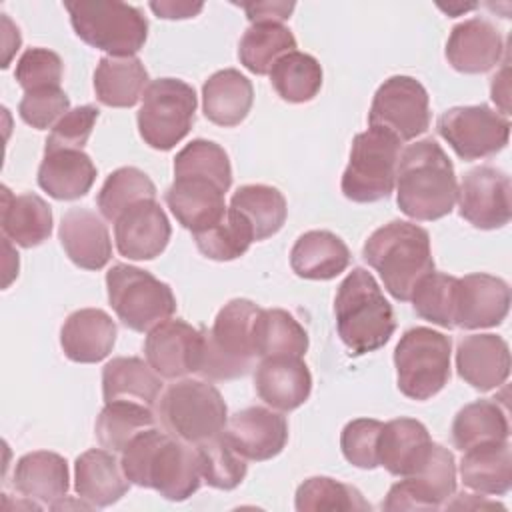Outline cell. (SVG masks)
<instances>
[{"mask_svg":"<svg viewBox=\"0 0 512 512\" xmlns=\"http://www.w3.org/2000/svg\"><path fill=\"white\" fill-rule=\"evenodd\" d=\"M96 166L84 150L46 152L38 168V186L56 200H76L90 192Z\"/></svg>","mask_w":512,"mask_h":512,"instance_id":"obj_31","label":"cell"},{"mask_svg":"<svg viewBox=\"0 0 512 512\" xmlns=\"http://www.w3.org/2000/svg\"><path fill=\"white\" fill-rule=\"evenodd\" d=\"M202 330L188 322L168 318L154 326L144 340L146 362L162 378L176 380L198 372L202 360Z\"/></svg>","mask_w":512,"mask_h":512,"instance_id":"obj_16","label":"cell"},{"mask_svg":"<svg viewBox=\"0 0 512 512\" xmlns=\"http://www.w3.org/2000/svg\"><path fill=\"white\" fill-rule=\"evenodd\" d=\"M350 264L346 242L328 230H310L298 236L290 250V266L306 280H332Z\"/></svg>","mask_w":512,"mask_h":512,"instance_id":"obj_29","label":"cell"},{"mask_svg":"<svg viewBox=\"0 0 512 512\" xmlns=\"http://www.w3.org/2000/svg\"><path fill=\"white\" fill-rule=\"evenodd\" d=\"M2 18V44H4V58H2V68H8L14 52L20 48V32L12 24V20L6 14H0Z\"/></svg>","mask_w":512,"mask_h":512,"instance_id":"obj_55","label":"cell"},{"mask_svg":"<svg viewBox=\"0 0 512 512\" xmlns=\"http://www.w3.org/2000/svg\"><path fill=\"white\" fill-rule=\"evenodd\" d=\"M224 436L246 460L264 462L284 450L288 442V422L280 412L250 406L228 418Z\"/></svg>","mask_w":512,"mask_h":512,"instance_id":"obj_19","label":"cell"},{"mask_svg":"<svg viewBox=\"0 0 512 512\" xmlns=\"http://www.w3.org/2000/svg\"><path fill=\"white\" fill-rule=\"evenodd\" d=\"M194 242L206 258L228 262L248 252L250 244L254 242V232L242 214L228 208L226 216L218 224L196 232Z\"/></svg>","mask_w":512,"mask_h":512,"instance_id":"obj_43","label":"cell"},{"mask_svg":"<svg viewBox=\"0 0 512 512\" xmlns=\"http://www.w3.org/2000/svg\"><path fill=\"white\" fill-rule=\"evenodd\" d=\"M254 388L260 400L280 412L302 406L312 392V374L298 356L260 358L254 372Z\"/></svg>","mask_w":512,"mask_h":512,"instance_id":"obj_21","label":"cell"},{"mask_svg":"<svg viewBox=\"0 0 512 512\" xmlns=\"http://www.w3.org/2000/svg\"><path fill=\"white\" fill-rule=\"evenodd\" d=\"M162 376L136 356H118L102 368L104 402H136L148 408L158 404Z\"/></svg>","mask_w":512,"mask_h":512,"instance_id":"obj_28","label":"cell"},{"mask_svg":"<svg viewBox=\"0 0 512 512\" xmlns=\"http://www.w3.org/2000/svg\"><path fill=\"white\" fill-rule=\"evenodd\" d=\"M364 260L380 274L392 298L408 302L416 284L434 272L430 234L406 220L376 228L362 246Z\"/></svg>","mask_w":512,"mask_h":512,"instance_id":"obj_3","label":"cell"},{"mask_svg":"<svg viewBox=\"0 0 512 512\" xmlns=\"http://www.w3.org/2000/svg\"><path fill=\"white\" fill-rule=\"evenodd\" d=\"M510 436L506 410L494 400H476L466 404L452 422V442L458 450L478 444L504 442Z\"/></svg>","mask_w":512,"mask_h":512,"instance_id":"obj_38","label":"cell"},{"mask_svg":"<svg viewBox=\"0 0 512 512\" xmlns=\"http://www.w3.org/2000/svg\"><path fill=\"white\" fill-rule=\"evenodd\" d=\"M430 444V434L420 420L394 418L380 432L378 462L392 476H410L426 456Z\"/></svg>","mask_w":512,"mask_h":512,"instance_id":"obj_33","label":"cell"},{"mask_svg":"<svg viewBox=\"0 0 512 512\" xmlns=\"http://www.w3.org/2000/svg\"><path fill=\"white\" fill-rule=\"evenodd\" d=\"M294 506L298 512L314 510H370L362 492L350 484L328 476H312L296 490Z\"/></svg>","mask_w":512,"mask_h":512,"instance_id":"obj_46","label":"cell"},{"mask_svg":"<svg viewBox=\"0 0 512 512\" xmlns=\"http://www.w3.org/2000/svg\"><path fill=\"white\" fill-rule=\"evenodd\" d=\"M458 376L474 390L488 392L502 386L510 374V348L502 336L470 334L456 348Z\"/></svg>","mask_w":512,"mask_h":512,"instance_id":"obj_22","label":"cell"},{"mask_svg":"<svg viewBox=\"0 0 512 512\" xmlns=\"http://www.w3.org/2000/svg\"><path fill=\"white\" fill-rule=\"evenodd\" d=\"M456 490V462L454 454L442 444L432 442L422 462L410 476L392 484L384 510H436Z\"/></svg>","mask_w":512,"mask_h":512,"instance_id":"obj_14","label":"cell"},{"mask_svg":"<svg viewBox=\"0 0 512 512\" xmlns=\"http://www.w3.org/2000/svg\"><path fill=\"white\" fill-rule=\"evenodd\" d=\"M156 414L162 430L194 446L222 434L228 422V408L218 388L194 378L170 384L158 398Z\"/></svg>","mask_w":512,"mask_h":512,"instance_id":"obj_6","label":"cell"},{"mask_svg":"<svg viewBox=\"0 0 512 512\" xmlns=\"http://www.w3.org/2000/svg\"><path fill=\"white\" fill-rule=\"evenodd\" d=\"M490 96L492 100L496 102V106L500 108L502 116L508 114L510 110V104H508V98H510V86H508V64L502 66L500 72H496V76L492 78V84H490Z\"/></svg>","mask_w":512,"mask_h":512,"instance_id":"obj_54","label":"cell"},{"mask_svg":"<svg viewBox=\"0 0 512 512\" xmlns=\"http://www.w3.org/2000/svg\"><path fill=\"white\" fill-rule=\"evenodd\" d=\"M368 124L392 132L400 142L414 140L430 126V98L426 88L412 76L384 80L368 112Z\"/></svg>","mask_w":512,"mask_h":512,"instance_id":"obj_13","label":"cell"},{"mask_svg":"<svg viewBox=\"0 0 512 512\" xmlns=\"http://www.w3.org/2000/svg\"><path fill=\"white\" fill-rule=\"evenodd\" d=\"M196 92L180 78L152 80L138 110V132L154 150H172L192 128Z\"/></svg>","mask_w":512,"mask_h":512,"instance_id":"obj_11","label":"cell"},{"mask_svg":"<svg viewBox=\"0 0 512 512\" xmlns=\"http://www.w3.org/2000/svg\"><path fill=\"white\" fill-rule=\"evenodd\" d=\"M106 290L118 320L134 332H150L176 312L172 288L130 264H114L106 272Z\"/></svg>","mask_w":512,"mask_h":512,"instance_id":"obj_10","label":"cell"},{"mask_svg":"<svg viewBox=\"0 0 512 512\" xmlns=\"http://www.w3.org/2000/svg\"><path fill=\"white\" fill-rule=\"evenodd\" d=\"M170 234L168 216L156 198L128 206L114 220L116 248L128 260H152L160 256L170 242Z\"/></svg>","mask_w":512,"mask_h":512,"instance_id":"obj_18","label":"cell"},{"mask_svg":"<svg viewBox=\"0 0 512 512\" xmlns=\"http://www.w3.org/2000/svg\"><path fill=\"white\" fill-rule=\"evenodd\" d=\"M230 208L244 216L256 242L274 236L284 226L288 216L284 194L268 184L240 186L230 198Z\"/></svg>","mask_w":512,"mask_h":512,"instance_id":"obj_36","label":"cell"},{"mask_svg":"<svg viewBox=\"0 0 512 512\" xmlns=\"http://www.w3.org/2000/svg\"><path fill=\"white\" fill-rule=\"evenodd\" d=\"M2 232L22 248L40 246L52 234V210L38 194L16 196L2 186Z\"/></svg>","mask_w":512,"mask_h":512,"instance_id":"obj_35","label":"cell"},{"mask_svg":"<svg viewBox=\"0 0 512 512\" xmlns=\"http://www.w3.org/2000/svg\"><path fill=\"white\" fill-rule=\"evenodd\" d=\"M510 176L494 166L468 170L458 186L460 216L480 230H496L510 222Z\"/></svg>","mask_w":512,"mask_h":512,"instance_id":"obj_15","label":"cell"},{"mask_svg":"<svg viewBox=\"0 0 512 512\" xmlns=\"http://www.w3.org/2000/svg\"><path fill=\"white\" fill-rule=\"evenodd\" d=\"M450 354L446 334L426 326L406 330L394 348L398 390L418 402L436 396L450 380Z\"/></svg>","mask_w":512,"mask_h":512,"instance_id":"obj_9","label":"cell"},{"mask_svg":"<svg viewBox=\"0 0 512 512\" xmlns=\"http://www.w3.org/2000/svg\"><path fill=\"white\" fill-rule=\"evenodd\" d=\"M130 488L116 452L106 448L86 450L74 464V490L92 508H106L118 502Z\"/></svg>","mask_w":512,"mask_h":512,"instance_id":"obj_26","label":"cell"},{"mask_svg":"<svg viewBox=\"0 0 512 512\" xmlns=\"http://www.w3.org/2000/svg\"><path fill=\"white\" fill-rule=\"evenodd\" d=\"M240 6L252 24H266V22L282 24L284 20L290 18L296 4L284 2V0H256V2H240Z\"/></svg>","mask_w":512,"mask_h":512,"instance_id":"obj_52","label":"cell"},{"mask_svg":"<svg viewBox=\"0 0 512 512\" xmlns=\"http://www.w3.org/2000/svg\"><path fill=\"white\" fill-rule=\"evenodd\" d=\"M120 464L130 484L152 488L172 502L188 500L202 482L196 446L156 426L138 432L124 446Z\"/></svg>","mask_w":512,"mask_h":512,"instance_id":"obj_1","label":"cell"},{"mask_svg":"<svg viewBox=\"0 0 512 512\" xmlns=\"http://www.w3.org/2000/svg\"><path fill=\"white\" fill-rule=\"evenodd\" d=\"M158 422L152 408L136 402H108L96 418L94 434L102 448L122 452L124 446L142 430Z\"/></svg>","mask_w":512,"mask_h":512,"instance_id":"obj_40","label":"cell"},{"mask_svg":"<svg viewBox=\"0 0 512 512\" xmlns=\"http://www.w3.org/2000/svg\"><path fill=\"white\" fill-rule=\"evenodd\" d=\"M176 176H202L216 182L224 192H228L232 184L230 158L220 144L196 138L176 154L174 178Z\"/></svg>","mask_w":512,"mask_h":512,"instance_id":"obj_45","label":"cell"},{"mask_svg":"<svg viewBox=\"0 0 512 512\" xmlns=\"http://www.w3.org/2000/svg\"><path fill=\"white\" fill-rule=\"evenodd\" d=\"M196 450L200 456L202 480L208 486L218 490H232L246 478V458L236 452L224 432L196 444Z\"/></svg>","mask_w":512,"mask_h":512,"instance_id":"obj_44","label":"cell"},{"mask_svg":"<svg viewBox=\"0 0 512 512\" xmlns=\"http://www.w3.org/2000/svg\"><path fill=\"white\" fill-rule=\"evenodd\" d=\"M436 128L462 160L494 156L510 138L508 118L486 104L448 108L438 118Z\"/></svg>","mask_w":512,"mask_h":512,"instance_id":"obj_12","label":"cell"},{"mask_svg":"<svg viewBox=\"0 0 512 512\" xmlns=\"http://www.w3.org/2000/svg\"><path fill=\"white\" fill-rule=\"evenodd\" d=\"M68 486V462L56 452H28L18 458L14 466V488L24 498L36 500L48 508L66 498Z\"/></svg>","mask_w":512,"mask_h":512,"instance_id":"obj_27","label":"cell"},{"mask_svg":"<svg viewBox=\"0 0 512 512\" xmlns=\"http://www.w3.org/2000/svg\"><path fill=\"white\" fill-rule=\"evenodd\" d=\"M296 50V38L284 24H252L240 38V64L252 74H270L278 58Z\"/></svg>","mask_w":512,"mask_h":512,"instance_id":"obj_39","label":"cell"},{"mask_svg":"<svg viewBox=\"0 0 512 512\" xmlns=\"http://www.w3.org/2000/svg\"><path fill=\"white\" fill-rule=\"evenodd\" d=\"M260 308L248 298L226 302L210 330H202V360L198 374L208 380H234L246 376L254 364V320Z\"/></svg>","mask_w":512,"mask_h":512,"instance_id":"obj_5","label":"cell"},{"mask_svg":"<svg viewBox=\"0 0 512 512\" xmlns=\"http://www.w3.org/2000/svg\"><path fill=\"white\" fill-rule=\"evenodd\" d=\"M96 120H98V108L92 104L70 108L52 126V132L46 138L44 154L56 152V150H82L94 130Z\"/></svg>","mask_w":512,"mask_h":512,"instance_id":"obj_50","label":"cell"},{"mask_svg":"<svg viewBox=\"0 0 512 512\" xmlns=\"http://www.w3.org/2000/svg\"><path fill=\"white\" fill-rule=\"evenodd\" d=\"M456 280L444 272L426 274L414 288L410 300L414 312L440 328H454V292Z\"/></svg>","mask_w":512,"mask_h":512,"instance_id":"obj_47","label":"cell"},{"mask_svg":"<svg viewBox=\"0 0 512 512\" xmlns=\"http://www.w3.org/2000/svg\"><path fill=\"white\" fill-rule=\"evenodd\" d=\"M504 52L498 28L486 18H468L456 24L446 42L448 64L464 74H482L492 70Z\"/></svg>","mask_w":512,"mask_h":512,"instance_id":"obj_23","label":"cell"},{"mask_svg":"<svg viewBox=\"0 0 512 512\" xmlns=\"http://www.w3.org/2000/svg\"><path fill=\"white\" fill-rule=\"evenodd\" d=\"M384 424L374 418L350 420L340 434V448L344 458L362 470H374L378 462V442Z\"/></svg>","mask_w":512,"mask_h":512,"instance_id":"obj_48","label":"cell"},{"mask_svg":"<svg viewBox=\"0 0 512 512\" xmlns=\"http://www.w3.org/2000/svg\"><path fill=\"white\" fill-rule=\"evenodd\" d=\"M204 8L202 2H184V0H160V2H150V10L164 20H184V18H194L200 14Z\"/></svg>","mask_w":512,"mask_h":512,"instance_id":"obj_53","label":"cell"},{"mask_svg":"<svg viewBox=\"0 0 512 512\" xmlns=\"http://www.w3.org/2000/svg\"><path fill=\"white\" fill-rule=\"evenodd\" d=\"M270 82L284 102L304 104L322 88V66L314 56L294 50L276 60L270 70Z\"/></svg>","mask_w":512,"mask_h":512,"instance_id":"obj_41","label":"cell"},{"mask_svg":"<svg viewBox=\"0 0 512 512\" xmlns=\"http://www.w3.org/2000/svg\"><path fill=\"white\" fill-rule=\"evenodd\" d=\"M464 486L486 496H504L512 486V452L508 440L464 450L460 462Z\"/></svg>","mask_w":512,"mask_h":512,"instance_id":"obj_34","label":"cell"},{"mask_svg":"<svg viewBox=\"0 0 512 512\" xmlns=\"http://www.w3.org/2000/svg\"><path fill=\"white\" fill-rule=\"evenodd\" d=\"M68 110H70V100H68L66 92L60 86H50V88L24 92V96L18 104L20 118L36 130L50 128Z\"/></svg>","mask_w":512,"mask_h":512,"instance_id":"obj_51","label":"cell"},{"mask_svg":"<svg viewBox=\"0 0 512 512\" xmlns=\"http://www.w3.org/2000/svg\"><path fill=\"white\" fill-rule=\"evenodd\" d=\"M254 350L258 358L270 356H298L308 350V334L304 326L282 308H268L258 312L254 320Z\"/></svg>","mask_w":512,"mask_h":512,"instance_id":"obj_37","label":"cell"},{"mask_svg":"<svg viewBox=\"0 0 512 512\" xmlns=\"http://www.w3.org/2000/svg\"><path fill=\"white\" fill-rule=\"evenodd\" d=\"M224 190L202 176H176L168 186L164 200L186 230L192 234L212 228L226 216Z\"/></svg>","mask_w":512,"mask_h":512,"instance_id":"obj_20","label":"cell"},{"mask_svg":"<svg viewBox=\"0 0 512 512\" xmlns=\"http://www.w3.org/2000/svg\"><path fill=\"white\" fill-rule=\"evenodd\" d=\"M64 64L62 58L48 48H28L16 62L14 76L24 92L60 86Z\"/></svg>","mask_w":512,"mask_h":512,"instance_id":"obj_49","label":"cell"},{"mask_svg":"<svg viewBox=\"0 0 512 512\" xmlns=\"http://www.w3.org/2000/svg\"><path fill=\"white\" fill-rule=\"evenodd\" d=\"M146 198H156V186L150 176L140 168L122 166L104 180L96 204L100 214L114 222L128 206Z\"/></svg>","mask_w":512,"mask_h":512,"instance_id":"obj_42","label":"cell"},{"mask_svg":"<svg viewBox=\"0 0 512 512\" xmlns=\"http://www.w3.org/2000/svg\"><path fill=\"white\" fill-rule=\"evenodd\" d=\"M148 72L136 56H102L94 72V92L100 104L132 108L148 88Z\"/></svg>","mask_w":512,"mask_h":512,"instance_id":"obj_32","label":"cell"},{"mask_svg":"<svg viewBox=\"0 0 512 512\" xmlns=\"http://www.w3.org/2000/svg\"><path fill=\"white\" fill-rule=\"evenodd\" d=\"M254 102L252 82L236 68L214 72L202 86L204 116L216 126H238Z\"/></svg>","mask_w":512,"mask_h":512,"instance_id":"obj_30","label":"cell"},{"mask_svg":"<svg viewBox=\"0 0 512 512\" xmlns=\"http://www.w3.org/2000/svg\"><path fill=\"white\" fill-rule=\"evenodd\" d=\"M510 310L508 284L492 274L474 272L456 280L454 328L478 330L502 324Z\"/></svg>","mask_w":512,"mask_h":512,"instance_id":"obj_17","label":"cell"},{"mask_svg":"<svg viewBox=\"0 0 512 512\" xmlns=\"http://www.w3.org/2000/svg\"><path fill=\"white\" fill-rule=\"evenodd\" d=\"M66 256L84 270H102L112 256V242L102 218L88 208H70L58 228Z\"/></svg>","mask_w":512,"mask_h":512,"instance_id":"obj_24","label":"cell"},{"mask_svg":"<svg viewBox=\"0 0 512 512\" xmlns=\"http://www.w3.org/2000/svg\"><path fill=\"white\" fill-rule=\"evenodd\" d=\"M402 142L384 128L370 126L352 140L350 160L342 174V194L358 204L388 198L396 186Z\"/></svg>","mask_w":512,"mask_h":512,"instance_id":"obj_8","label":"cell"},{"mask_svg":"<svg viewBox=\"0 0 512 512\" xmlns=\"http://www.w3.org/2000/svg\"><path fill=\"white\" fill-rule=\"evenodd\" d=\"M336 330L352 356L382 348L396 330L390 302L376 278L364 268H352L334 298Z\"/></svg>","mask_w":512,"mask_h":512,"instance_id":"obj_4","label":"cell"},{"mask_svg":"<svg viewBox=\"0 0 512 512\" xmlns=\"http://www.w3.org/2000/svg\"><path fill=\"white\" fill-rule=\"evenodd\" d=\"M70 24L76 36L88 46L106 52V56H134L148 38L144 14L118 0L66 2Z\"/></svg>","mask_w":512,"mask_h":512,"instance_id":"obj_7","label":"cell"},{"mask_svg":"<svg viewBox=\"0 0 512 512\" xmlns=\"http://www.w3.org/2000/svg\"><path fill=\"white\" fill-rule=\"evenodd\" d=\"M116 324L100 308H80L72 312L60 328L64 356L78 364L104 360L116 342Z\"/></svg>","mask_w":512,"mask_h":512,"instance_id":"obj_25","label":"cell"},{"mask_svg":"<svg viewBox=\"0 0 512 512\" xmlns=\"http://www.w3.org/2000/svg\"><path fill=\"white\" fill-rule=\"evenodd\" d=\"M456 196L454 166L436 140H416L400 152L396 202L408 218L420 222L440 220L452 212Z\"/></svg>","mask_w":512,"mask_h":512,"instance_id":"obj_2","label":"cell"}]
</instances>
